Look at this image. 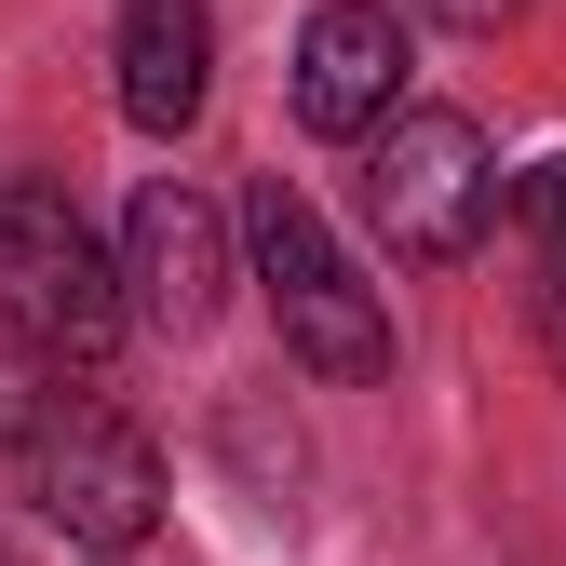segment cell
<instances>
[{
    "instance_id": "6",
    "label": "cell",
    "mask_w": 566,
    "mask_h": 566,
    "mask_svg": "<svg viewBox=\"0 0 566 566\" xmlns=\"http://www.w3.org/2000/svg\"><path fill=\"white\" fill-rule=\"evenodd\" d=\"M405 95V14L391 0H324L297 28V122L311 135H378Z\"/></svg>"
},
{
    "instance_id": "4",
    "label": "cell",
    "mask_w": 566,
    "mask_h": 566,
    "mask_svg": "<svg viewBox=\"0 0 566 566\" xmlns=\"http://www.w3.org/2000/svg\"><path fill=\"white\" fill-rule=\"evenodd\" d=\"M28 472H41V513L82 553H135L163 526V446L135 432L122 405H54L41 446H28Z\"/></svg>"
},
{
    "instance_id": "8",
    "label": "cell",
    "mask_w": 566,
    "mask_h": 566,
    "mask_svg": "<svg viewBox=\"0 0 566 566\" xmlns=\"http://www.w3.org/2000/svg\"><path fill=\"white\" fill-rule=\"evenodd\" d=\"M54 405H67V365H41L28 337H0V446H41Z\"/></svg>"
},
{
    "instance_id": "9",
    "label": "cell",
    "mask_w": 566,
    "mask_h": 566,
    "mask_svg": "<svg viewBox=\"0 0 566 566\" xmlns=\"http://www.w3.org/2000/svg\"><path fill=\"white\" fill-rule=\"evenodd\" d=\"M526 230H539V243H553V270H566V163H539V176H526Z\"/></svg>"
},
{
    "instance_id": "1",
    "label": "cell",
    "mask_w": 566,
    "mask_h": 566,
    "mask_svg": "<svg viewBox=\"0 0 566 566\" xmlns=\"http://www.w3.org/2000/svg\"><path fill=\"white\" fill-rule=\"evenodd\" d=\"M0 324L41 365H108L122 350V270L82 230V202L41 176H0Z\"/></svg>"
},
{
    "instance_id": "3",
    "label": "cell",
    "mask_w": 566,
    "mask_h": 566,
    "mask_svg": "<svg viewBox=\"0 0 566 566\" xmlns=\"http://www.w3.org/2000/svg\"><path fill=\"white\" fill-rule=\"evenodd\" d=\"M243 230H256V283H270V324H283V350H297L311 378H378V365H391V311H378V283L324 243V217H311V202L270 176Z\"/></svg>"
},
{
    "instance_id": "10",
    "label": "cell",
    "mask_w": 566,
    "mask_h": 566,
    "mask_svg": "<svg viewBox=\"0 0 566 566\" xmlns=\"http://www.w3.org/2000/svg\"><path fill=\"white\" fill-rule=\"evenodd\" d=\"M418 14H446V28H513L526 0H418Z\"/></svg>"
},
{
    "instance_id": "7",
    "label": "cell",
    "mask_w": 566,
    "mask_h": 566,
    "mask_svg": "<svg viewBox=\"0 0 566 566\" xmlns=\"http://www.w3.org/2000/svg\"><path fill=\"white\" fill-rule=\"evenodd\" d=\"M202 95H217V14L202 0H122V122L189 135Z\"/></svg>"
},
{
    "instance_id": "2",
    "label": "cell",
    "mask_w": 566,
    "mask_h": 566,
    "mask_svg": "<svg viewBox=\"0 0 566 566\" xmlns=\"http://www.w3.org/2000/svg\"><path fill=\"white\" fill-rule=\"evenodd\" d=\"M365 217L405 270H446L485 243V217H500V163H485V135L459 108H391L378 149H365Z\"/></svg>"
},
{
    "instance_id": "5",
    "label": "cell",
    "mask_w": 566,
    "mask_h": 566,
    "mask_svg": "<svg viewBox=\"0 0 566 566\" xmlns=\"http://www.w3.org/2000/svg\"><path fill=\"white\" fill-rule=\"evenodd\" d=\"M122 283H135L122 311H149L163 337H202L217 297H230V230H217V202L176 189V176H149V189H135V230H122Z\"/></svg>"
},
{
    "instance_id": "11",
    "label": "cell",
    "mask_w": 566,
    "mask_h": 566,
    "mask_svg": "<svg viewBox=\"0 0 566 566\" xmlns=\"http://www.w3.org/2000/svg\"><path fill=\"white\" fill-rule=\"evenodd\" d=\"M539 337H553V365H566V270L539 283Z\"/></svg>"
}]
</instances>
